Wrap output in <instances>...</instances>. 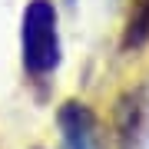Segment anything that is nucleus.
<instances>
[{
	"instance_id": "f257e3e1",
	"label": "nucleus",
	"mask_w": 149,
	"mask_h": 149,
	"mask_svg": "<svg viewBox=\"0 0 149 149\" xmlns=\"http://www.w3.org/2000/svg\"><path fill=\"white\" fill-rule=\"evenodd\" d=\"M20 53L23 66L33 76H47L60 66V27L56 7L50 0H30L20 23Z\"/></svg>"
},
{
	"instance_id": "f03ea898",
	"label": "nucleus",
	"mask_w": 149,
	"mask_h": 149,
	"mask_svg": "<svg viewBox=\"0 0 149 149\" xmlns=\"http://www.w3.org/2000/svg\"><path fill=\"white\" fill-rule=\"evenodd\" d=\"M60 149H93V113L70 100L60 109Z\"/></svg>"
},
{
	"instance_id": "7ed1b4c3",
	"label": "nucleus",
	"mask_w": 149,
	"mask_h": 149,
	"mask_svg": "<svg viewBox=\"0 0 149 149\" xmlns=\"http://www.w3.org/2000/svg\"><path fill=\"white\" fill-rule=\"evenodd\" d=\"M146 40H149V0H136L129 23H126V33H123V47L133 50V47H143Z\"/></svg>"
}]
</instances>
